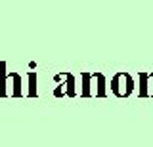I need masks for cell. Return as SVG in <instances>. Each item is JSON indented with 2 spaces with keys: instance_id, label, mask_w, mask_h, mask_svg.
Segmentation results:
<instances>
[{
  "instance_id": "obj_3",
  "label": "cell",
  "mask_w": 153,
  "mask_h": 147,
  "mask_svg": "<svg viewBox=\"0 0 153 147\" xmlns=\"http://www.w3.org/2000/svg\"><path fill=\"white\" fill-rule=\"evenodd\" d=\"M90 77H92V88L94 90V96H98V98H103L105 94V77L102 73H90Z\"/></svg>"
},
{
  "instance_id": "obj_7",
  "label": "cell",
  "mask_w": 153,
  "mask_h": 147,
  "mask_svg": "<svg viewBox=\"0 0 153 147\" xmlns=\"http://www.w3.org/2000/svg\"><path fill=\"white\" fill-rule=\"evenodd\" d=\"M29 78V90H27V96L35 98L36 96V73H29L27 75Z\"/></svg>"
},
{
  "instance_id": "obj_2",
  "label": "cell",
  "mask_w": 153,
  "mask_h": 147,
  "mask_svg": "<svg viewBox=\"0 0 153 147\" xmlns=\"http://www.w3.org/2000/svg\"><path fill=\"white\" fill-rule=\"evenodd\" d=\"M21 75L19 73H8L6 78V96H23V90H21Z\"/></svg>"
},
{
  "instance_id": "obj_8",
  "label": "cell",
  "mask_w": 153,
  "mask_h": 147,
  "mask_svg": "<svg viewBox=\"0 0 153 147\" xmlns=\"http://www.w3.org/2000/svg\"><path fill=\"white\" fill-rule=\"evenodd\" d=\"M147 88H149V96H153V73H147Z\"/></svg>"
},
{
  "instance_id": "obj_5",
  "label": "cell",
  "mask_w": 153,
  "mask_h": 147,
  "mask_svg": "<svg viewBox=\"0 0 153 147\" xmlns=\"http://www.w3.org/2000/svg\"><path fill=\"white\" fill-rule=\"evenodd\" d=\"M6 78H8L6 63L0 61V98H6Z\"/></svg>"
},
{
  "instance_id": "obj_1",
  "label": "cell",
  "mask_w": 153,
  "mask_h": 147,
  "mask_svg": "<svg viewBox=\"0 0 153 147\" xmlns=\"http://www.w3.org/2000/svg\"><path fill=\"white\" fill-rule=\"evenodd\" d=\"M111 92L117 98H128L134 92V78L128 73H117L111 78Z\"/></svg>"
},
{
  "instance_id": "obj_4",
  "label": "cell",
  "mask_w": 153,
  "mask_h": 147,
  "mask_svg": "<svg viewBox=\"0 0 153 147\" xmlns=\"http://www.w3.org/2000/svg\"><path fill=\"white\" fill-rule=\"evenodd\" d=\"M80 82H82L80 96H84V98L92 96V77H90V73H82V75H80Z\"/></svg>"
},
{
  "instance_id": "obj_6",
  "label": "cell",
  "mask_w": 153,
  "mask_h": 147,
  "mask_svg": "<svg viewBox=\"0 0 153 147\" xmlns=\"http://www.w3.org/2000/svg\"><path fill=\"white\" fill-rule=\"evenodd\" d=\"M138 78H140V90H138V94H140L142 98L149 96V90H147V73H140Z\"/></svg>"
}]
</instances>
